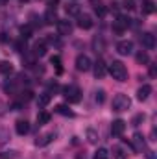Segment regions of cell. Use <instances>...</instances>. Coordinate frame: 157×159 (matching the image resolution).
<instances>
[{
	"label": "cell",
	"mask_w": 157,
	"mask_h": 159,
	"mask_svg": "<svg viewBox=\"0 0 157 159\" xmlns=\"http://www.w3.org/2000/svg\"><path fill=\"white\" fill-rule=\"evenodd\" d=\"M96 102H98V104H104V102H105V91H104V89L96 91Z\"/></svg>",
	"instance_id": "32"
},
{
	"label": "cell",
	"mask_w": 157,
	"mask_h": 159,
	"mask_svg": "<svg viewBox=\"0 0 157 159\" xmlns=\"http://www.w3.org/2000/svg\"><path fill=\"white\" fill-rule=\"evenodd\" d=\"M92 159H109V152H107L105 148H98V150L94 152V157Z\"/></svg>",
	"instance_id": "28"
},
{
	"label": "cell",
	"mask_w": 157,
	"mask_h": 159,
	"mask_svg": "<svg viewBox=\"0 0 157 159\" xmlns=\"http://www.w3.org/2000/svg\"><path fill=\"white\" fill-rule=\"evenodd\" d=\"M129 107H131V98H129L128 94L120 93V94H117V96L113 98V109H115V111L122 113V111H128Z\"/></svg>",
	"instance_id": "2"
},
{
	"label": "cell",
	"mask_w": 157,
	"mask_h": 159,
	"mask_svg": "<svg viewBox=\"0 0 157 159\" xmlns=\"http://www.w3.org/2000/svg\"><path fill=\"white\" fill-rule=\"evenodd\" d=\"M87 141H89L91 144H96V143H98V131L92 129V128H89V129H87Z\"/></svg>",
	"instance_id": "23"
},
{
	"label": "cell",
	"mask_w": 157,
	"mask_h": 159,
	"mask_svg": "<svg viewBox=\"0 0 157 159\" xmlns=\"http://www.w3.org/2000/svg\"><path fill=\"white\" fill-rule=\"evenodd\" d=\"M146 157H148V159H157L155 157V152H152V150H150V152H146Z\"/></svg>",
	"instance_id": "38"
},
{
	"label": "cell",
	"mask_w": 157,
	"mask_h": 159,
	"mask_svg": "<svg viewBox=\"0 0 157 159\" xmlns=\"http://www.w3.org/2000/svg\"><path fill=\"white\" fill-rule=\"evenodd\" d=\"M117 52L120 56H129L133 52V43L131 41H120L117 44Z\"/></svg>",
	"instance_id": "9"
},
{
	"label": "cell",
	"mask_w": 157,
	"mask_h": 159,
	"mask_svg": "<svg viewBox=\"0 0 157 159\" xmlns=\"http://www.w3.org/2000/svg\"><path fill=\"white\" fill-rule=\"evenodd\" d=\"M56 24H57V32H59V35H70V34H72V24H70V20L59 19Z\"/></svg>",
	"instance_id": "7"
},
{
	"label": "cell",
	"mask_w": 157,
	"mask_h": 159,
	"mask_svg": "<svg viewBox=\"0 0 157 159\" xmlns=\"http://www.w3.org/2000/svg\"><path fill=\"white\" fill-rule=\"evenodd\" d=\"M150 93H152V87H150L148 83H144L142 87H139V91H137V98H139L141 102H144V100L150 96Z\"/></svg>",
	"instance_id": "16"
},
{
	"label": "cell",
	"mask_w": 157,
	"mask_h": 159,
	"mask_svg": "<svg viewBox=\"0 0 157 159\" xmlns=\"http://www.w3.org/2000/svg\"><path fill=\"white\" fill-rule=\"evenodd\" d=\"M20 2H28V0H20Z\"/></svg>",
	"instance_id": "41"
},
{
	"label": "cell",
	"mask_w": 157,
	"mask_h": 159,
	"mask_svg": "<svg viewBox=\"0 0 157 159\" xmlns=\"http://www.w3.org/2000/svg\"><path fill=\"white\" fill-rule=\"evenodd\" d=\"M142 122H144V115H142V113L135 115V117H133V120H131V124H133V126H141Z\"/></svg>",
	"instance_id": "33"
},
{
	"label": "cell",
	"mask_w": 157,
	"mask_h": 159,
	"mask_svg": "<svg viewBox=\"0 0 157 159\" xmlns=\"http://www.w3.org/2000/svg\"><path fill=\"white\" fill-rule=\"evenodd\" d=\"M20 35H22V39H28V37H32V26H22L20 28Z\"/></svg>",
	"instance_id": "29"
},
{
	"label": "cell",
	"mask_w": 157,
	"mask_h": 159,
	"mask_svg": "<svg viewBox=\"0 0 157 159\" xmlns=\"http://www.w3.org/2000/svg\"><path fill=\"white\" fill-rule=\"evenodd\" d=\"M65 11H67L69 17H78L79 13H81V7H79L78 4H67L65 6Z\"/></svg>",
	"instance_id": "17"
},
{
	"label": "cell",
	"mask_w": 157,
	"mask_h": 159,
	"mask_svg": "<svg viewBox=\"0 0 157 159\" xmlns=\"http://www.w3.org/2000/svg\"><path fill=\"white\" fill-rule=\"evenodd\" d=\"M63 96H65L67 102L78 104L79 100H81V91H79V87H76V85H67V87H63Z\"/></svg>",
	"instance_id": "3"
},
{
	"label": "cell",
	"mask_w": 157,
	"mask_h": 159,
	"mask_svg": "<svg viewBox=\"0 0 157 159\" xmlns=\"http://www.w3.org/2000/svg\"><path fill=\"white\" fill-rule=\"evenodd\" d=\"M94 11H96V15H98V17H104V15H105V11H107V9H105V7H104V6H100V4H98V6H96V7H94Z\"/></svg>",
	"instance_id": "34"
},
{
	"label": "cell",
	"mask_w": 157,
	"mask_h": 159,
	"mask_svg": "<svg viewBox=\"0 0 157 159\" xmlns=\"http://www.w3.org/2000/svg\"><path fill=\"white\" fill-rule=\"evenodd\" d=\"M50 98H52V94H50V93H43V94H41V96H39V107H41V109L48 106Z\"/></svg>",
	"instance_id": "26"
},
{
	"label": "cell",
	"mask_w": 157,
	"mask_h": 159,
	"mask_svg": "<svg viewBox=\"0 0 157 159\" xmlns=\"http://www.w3.org/2000/svg\"><path fill=\"white\" fill-rule=\"evenodd\" d=\"M92 24H94V20H92L91 15H85V13H83V15L79 13L78 15V26L81 28V30H91Z\"/></svg>",
	"instance_id": "8"
},
{
	"label": "cell",
	"mask_w": 157,
	"mask_h": 159,
	"mask_svg": "<svg viewBox=\"0 0 157 159\" xmlns=\"http://www.w3.org/2000/svg\"><path fill=\"white\" fill-rule=\"evenodd\" d=\"M150 76L155 78V65H150Z\"/></svg>",
	"instance_id": "39"
},
{
	"label": "cell",
	"mask_w": 157,
	"mask_h": 159,
	"mask_svg": "<svg viewBox=\"0 0 157 159\" xmlns=\"http://www.w3.org/2000/svg\"><path fill=\"white\" fill-rule=\"evenodd\" d=\"M141 43H142L148 50H154V48H155V35L150 34V32H146V34L141 35Z\"/></svg>",
	"instance_id": "11"
},
{
	"label": "cell",
	"mask_w": 157,
	"mask_h": 159,
	"mask_svg": "<svg viewBox=\"0 0 157 159\" xmlns=\"http://www.w3.org/2000/svg\"><path fill=\"white\" fill-rule=\"evenodd\" d=\"M50 63L57 69V72H61V57H59V56H54V57L50 59Z\"/></svg>",
	"instance_id": "31"
},
{
	"label": "cell",
	"mask_w": 157,
	"mask_h": 159,
	"mask_svg": "<svg viewBox=\"0 0 157 159\" xmlns=\"http://www.w3.org/2000/svg\"><path fill=\"white\" fill-rule=\"evenodd\" d=\"M154 11H155V4H154L152 0H146V2L142 4V13L150 15V13H154Z\"/></svg>",
	"instance_id": "24"
},
{
	"label": "cell",
	"mask_w": 157,
	"mask_h": 159,
	"mask_svg": "<svg viewBox=\"0 0 157 159\" xmlns=\"http://www.w3.org/2000/svg\"><path fill=\"white\" fill-rule=\"evenodd\" d=\"M20 94H22L20 98H22L24 102H28V100H32V98H34V93H32V91H24V93H20Z\"/></svg>",
	"instance_id": "35"
},
{
	"label": "cell",
	"mask_w": 157,
	"mask_h": 159,
	"mask_svg": "<svg viewBox=\"0 0 157 159\" xmlns=\"http://www.w3.org/2000/svg\"><path fill=\"white\" fill-rule=\"evenodd\" d=\"M76 159H87V156H85V152H79L78 156H76Z\"/></svg>",
	"instance_id": "40"
},
{
	"label": "cell",
	"mask_w": 157,
	"mask_h": 159,
	"mask_svg": "<svg viewBox=\"0 0 157 159\" xmlns=\"http://www.w3.org/2000/svg\"><path fill=\"white\" fill-rule=\"evenodd\" d=\"M15 129H17L19 135H26L30 131V122L28 120H17L15 122Z\"/></svg>",
	"instance_id": "15"
},
{
	"label": "cell",
	"mask_w": 157,
	"mask_h": 159,
	"mask_svg": "<svg viewBox=\"0 0 157 159\" xmlns=\"http://www.w3.org/2000/svg\"><path fill=\"white\" fill-rule=\"evenodd\" d=\"M91 67H92V63H91L89 56H85V54H79L78 57H76V69H78L79 72H87Z\"/></svg>",
	"instance_id": "5"
},
{
	"label": "cell",
	"mask_w": 157,
	"mask_h": 159,
	"mask_svg": "<svg viewBox=\"0 0 157 159\" xmlns=\"http://www.w3.org/2000/svg\"><path fill=\"white\" fill-rule=\"evenodd\" d=\"M43 20H44V24H56V22L59 20L56 9H54V7H48V9L44 11V15H43Z\"/></svg>",
	"instance_id": "12"
},
{
	"label": "cell",
	"mask_w": 157,
	"mask_h": 159,
	"mask_svg": "<svg viewBox=\"0 0 157 159\" xmlns=\"http://www.w3.org/2000/svg\"><path fill=\"white\" fill-rule=\"evenodd\" d=\"M131 146H133L135 152H142V150L146 148V141H144L142 133H133V137H131Z\"/></svg>",
	"instance_id": "6"
},
{
	"label": "cell",
	"mask_w": 157,
	"mask_h": 159,
	"mask_svg": "<svg viewBox=\"0 0 157 159\" xmlns=\"http://www.w3.org/2000/svg\"><path fill=\"white\" fill-rule=\"evenodd\" d=\"M0 159H19L17 152H0Z\"/></svg>",
	"instance_id": "30"
},
{
	"label": "cell",
	"mask_w": 157,
	"mask_h": 159,
	"mask_svg": "<svg viewBox=\"0 0 157 159\" xmlns=\"http://www.w3.org/2000/svg\"><path fill=\"white\" fill-rule=\"evenodd\" d=\"M109 74L117 81H126L128 80V69H126V65L122 61H113L109 65Z\"/></svg>",
	"instance_id": "1"
},
{
	"label": "cell",
	"mask_w": 157,
	"mask_h": 159,
	"mask_svg": "<svg viewBox=\"0 0 157 159\" xmlns=\"http://www.w3.org/2000/svg\"><path fill=\"white\" fill-rule=\"evenodd\" d=\"M92 46H94V52H96V54H98V52H104V46H105V44H104V39H102V37H96V39L92 41Z\"/></svg>",
	"instance_id": "27"
},
{
	"label": "cell",
	"mask_w": 157,
	"mask_h": 159,
	"mask_svg": "<svg viewBox=\"0 0 157 159\" xmlns=\"http://www.w3.org/2000/svg\"><path fill=\"white\" fill-rule=\"evenodd\" d=\"M135 59H137L139 65H148V63H150V57H148L146 52H139V54L135 56Z\"/></svg>",
	"instance_id": "25"
},
{
	"label": "cell",
	"mask_w": 157,
	"mask_h": 159,
	"mask_svg": "<svg viewBox=\"0 0 157 159\" xmlns=\"http://www.w3.org/2000/svg\"><path fill=\"white\" fill-rule=\"evenodd\" d=\"M54 139H56V133H54V131H50V133H44V135L37 137L35 144H37V146H46V144H50Z\"/></svg>",
	"instance_id": "14"
},
{
	"label": "cell",
	"mask_w": 157,
	"mask_h": 159,
	"mask_svg": "<svg viewBox=\"0 0 157 159\" xmlns=\"http://www.w3.org/2000/svg\"><path fill=\"white\" fill-rule=\"evenodd\" d=\"M113 157L115 159H126L128 157V152H126L122 146H113Z\"/></svg>",
	"instance_id": "22"
},
{
	"label": "cell",
	"mask_w": 157,
	"mask_h": 159,
	"mask_svg": "<svg viewBox=\"0 0 157 159\" xmlns=\"http://www.w3.org/2000/svg\"><path fill=\"white\" fill-rule=\"evenodd\" d=\"M48 122H50V113L48 111H39V115H37V126H44Z\"/></svg>",
	"instance_id": "21"
},
{
	"label": "cell",
	"mask_w": 157,
	"mask_h": 159,
	"mask_svg": "<svg viewBox=\"0 0 157 159\" xmlns=\"http://www.w3.org/2000/svg\"><path fill=\"white\" fill-rule=\"evenodd\" d=\"M56 113H59V115H63V117H74V111H72L69 106H63V104L56 106Z\"/></svg>",
	"instance_id": "18"
},
{
	"label": "cell",
	"mask_w": 157,
	"mask_h": 159,
	"mask_svg": "<svg viewBox=\"0 0 157 159\" xmlns=\"http://www.w3.org/2000/svg\"><path fill=\"white\" fill-rule=\"evenodd\" d=\"M92 70H94V76L100 80L105 76V72H107V65L104 63V59H98L94 65H92Z\"/></svg>",
	"instance_id": "10"
},
{
	"label": "cell",
	"mask_w": 157,
	"mask_h": 159,
	"mask_svg": "<svg viewBox=\"0 0 157 159\" xmlns=\"http://www.w3.org/2000/svg\"><path fill=\"white\" fill-rule=\"evenodd\" d=\"M11 72H13V65H11L9 61H0V74L9 76Z\"/></svg>",
	"instance_id": "19"
},
{
	"label": "cell",
	"mask_w": 157,
	"mask_h": 159,
	"mask_svg": "<svg viewBox=\"0 0 157 159\" xmlns=\"http://www.w3.org/2000/svg\"><path fill=\"white\" fill-rule=\"evenodd\" d=\"M46 54V44L44 43H35V46H34V56L35 57H43Z\"/></svg>",
	"instance_id": "20"
},
{
	"label": "cell",
	"mask_w": 157,
	"mask_h": 159,
	"mask_svg": "<svg viewBox=\"0 0 157 159\" xmlns=\"http://www.w3.org/2000/svg\"><path fill=\"white\" fill-rule=\"evenodd\" d=\"M131 19H128V17H124V15H118L117 20H113V32H117V34H122L131 22H129Z\"/></svg>",
	"instance_id": "4"
},
{
	"label": "cell",
	"mask_w": 157,
	"mask_h": 159,
	"mask_svg": "<svg viewBox=\"0 0 157 159\" xmlns=\"http://www.w3.org/2000/svg\"><path fill=\"white\" fill-rule=\"evenodd\" d=\"M124 129H126V122L124 120H113V124H111V133L115 135V137H120L122 133H124Z\"/></svg>",
	"instance_id": "13"
},
{
	"label": "cell",
	"mask_w": 157,
	"mask_h": 159,
	"mask_svg": "<svg viewBox=\"0 0 157 159\" xmlns=\"http://www.w3.org/2000/svg\"><path fill=\"white\" fill-rule=\"evenodd\" d=\"M124 7L126 9H133L135 7V2L133 0H124Z\"/></svg>",
	"instance_id": "37"
},
{
	"label": "cell",
	"mask_w": 157,
	"mask_h": 159,
	"mask_svg": "<svg viewBox=\"0 0 157 159\" xmlns=\"http://www.w3.org/2000/svg\"><path fill=\"white\" fill-rule=\"evenodd\" d=\"M7 139H9V133H7L6 129H2V131H0V144L7 143Z\"/></svg>",
	"instance_id": "36"
}]
</instances>
